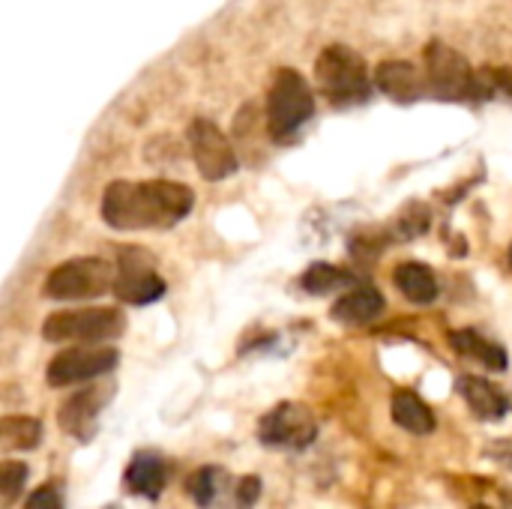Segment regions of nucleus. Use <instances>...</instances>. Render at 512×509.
Returning a JSON list of instances; mask_svg holds the SVG:
<instances>
[{
	"instance_id": "1",
	"label": "nucleus",
	"mask_w": 512,
	"mask_h": 509,
	"mask_svg": "<svg viewBox=\"0 0 512 509\" xmlns=\"http://www.w3.org/2000/svg\"><path fill=\"white\" fill-rule=\"evenodd\" d=\"M195 192L174 180H114L102 195V219L114 231H156L171 228L189 216Z\"/></svg>"
},
{
	"instance_id": "2",
	"label": "nucleus",
	"mask_w": 512,
	"mask_h": 509,
	"mask_svg": "<svg viewBox=\"0 0 512 509\" xmlns=\"http://www.w3.org/2000/svg\"><path fill=\"white\" fill-rule=\"evenodd\" d=\"M315 78L333 105H351L369 99V69L366 60L348 45H330L315 63Z\"/></svg>"
},
{
	"instance_id": "3",
	"label": "nucleus",
	"mask_w": 512,
	"mask_h": 509,
	"mask_svg": "<svg viewBox=\"0 0 512 509\" xmlns=\"http://www.w3.org/2000/svg\"><path fill=\"white\" fill-rule=\"evenodd\" d=\"M315 114V96L309 81L297 69H279L267 93V129L276 141L294 135Z\"/></svg>"
},
{
	"instance_id": "4",
	"label": "nucleus",
	"mask_w": 512,
	"mask_h": 509,
	"mask_svg": "<svg viewBox=\"0 0 512 509\" xmlns=\"http://www.w3.org/2000/svg\"><path fill=\"white\" fill-rule=\"evenodd\" d=\"M426 81L429 93L444 102H474L483 96V84L471 63L444 42L426 45Z\"/></svg>"
},
{
	"instance_id": "5",
	"label": "nucleus",
	"mask_w": 512,
	"mask_h": 509,
	"mask_svg": "<svg viewBox=\"0 0 512 509\" xmlns=\"http://www.w3.org/2000/svg\"><path fill=\"white\" fill-rule=\"evenodd\" d=\"M126 330V318L120 309H66L54 312L42 324V336L48 342H75V345H99L117 339Z\"/></svg>"
},
{
	"instance_id": "6",
	"label": "nucleus",
	"mask_w": 512,
	"mask_h": 509,
	"mask_svg": "<svg viewBox=\"0 0 512 509\" xmlns=\"http://www.w3.org/2000/svg\"><path fill=\"white\" fill-rule=\"evenodd\" d=\"M114 267L102 258H72L57 264L45 279V297L69 303V300H93L114 291Z\"/></svg>"
},
{
	"instance_id": "7",
	"label": "nucleus",
	"mask_w": 512,
	"mask_h": 509,
	"mask_svg": "<svg viewBox=\"0 0 512 509\" xmlns=\"http://www.w3.org/2000/svg\"><path fill=\"white\" fill-rule=\"evenodd\" d=\"M315 438L318 420L300 402H282L258 423V441L276 450H306Z\"/></svg>"
},
{
	"instance_id": "8",
	"label": "nucleus",
	"mask_w": 512,
	"mask_h": 509,
	"mask_svg": "<svg viewBox=\"0 0 512 509\" xmlns=\"http://www.w3.org/2000/svg\"><path fill=\"white\" fill-rule=\"evenodd\" d=\"M120 363V354L114 348L105 345H75L60 351L51 363H48V384L51 387H72V384H84V381H96L108 372H114Z\"/></svg>"
},
{
	"instance_id": "9",
	"label": "nucleus",
	"mask_w": 512,
	"mask_h": 509,
	"mask_svg": "<svg viewBox=\"0 0 512 509\" xmlns=\"http://www.w3.org/2000/svg\"><path fill=\"white\" fill-rule=\"evenodd\" d=\"M165 294V282L153 267V258L141 249H123L117 258V279H114V297L129 306H147L156 303Z\"/></svg>"
},
{
	"instance_id": "10",
	"label": "nucleus",
	"mask_w": 512,
	"mask_h": 509,
	"mask_svg": "<svg viewBox=\"0 0 512 509\" xmlns=\"http://www.w3.org/2000/svg\"><path fill=\"white\" fill-rule=\"evenodd\" d=\"M189 153L201 171V177L207 180H225L237 171V153L231 147V141L225 138V132L213 123V120H192L189 123Z\"/></svg>"
},
{
	"instance_id": "11",
	"label": "nucleus",
	"mask_w": 512,
	"mask_h": 509,
	"mask_svg": "<svg viewBox=\"0 0 512 509\" xmlns=\"http://www.w3.org/2000/svg\"><path fill=\"white\" fill-rule=\"evenodd\" d=\"M111 393H114V384H99V387H87V390L72 393L57 411L60 429L78 441H90L96 432V417L108 405Z\"/></svg>"
},
{
	"instance_id": "12",
	"label": "nucleus",
	"mask_w": 512,
	"mask_h": 509,
	"mask_svg": "<svg viewBox=\"0 0 512 509\" xmlns=\"http://www.w3.org/2000/svg\"><path fill=\"white\" fill-rule=\"evenodd\" d=\"M375 84L393 102H417L429 93L426 75H420V69L405 60H384L375 72Z\"/></svg>"
},
{
	"instance_id": "13",
	"label": "nucleus",
	"mask_w": 512,
	"mask_h": 509,
	"mask_svg": "<svg viewBox=\"0 0 512 509\" xmlns=\"http://www.w3.org/2000/svg\"><path fill=\"white\" fill-rule=\"evenodd\" d=\"M456 390L462 393L468 408L486 423H498L510 414V396L480 375H462L456 381Z\"/></svg>"
},
{
	"instance_id": "14",
	"label": "nucleus",
	"mask_w": 512,
	"mask_h": 509,
	"mask_svg": "<svg viewBox=\"0 0 512 509\" xmlns=\"http://www.w3.org/2000/svg\"><path fill=\"white\" fill-rule=\"evenodd\" d=\"M123 483L132 495L159 501V495L165 492V483H168V462L159 453H135L132 462L126 465Z\"/></svg>"
},
{
	"instance_id": "15",
	"label": "nucleus",
	"mask_w": 512,
	"mask_h": 509,
	"mask_svg": "<svg viewBox=\"0 0 512 509\" xmlns=\"http://www.w3.org/2000/svg\"><path fill=\"white\" fill-rule=\"evenodd\" d=\"M384 297L375 291V288H369V285H357V288H351L348 294H342L336 303H333V309H330V315L339 321V324H348V327H363V324H372V321H378L381 315H384Z\"/></svg>"
},
{
	"instance_id": "16",
	"label": "nucleus",
	"mask_w": 512,
	"mask_h": 509,
	"mask_svg": "<svg viewBox=\"0 0 512 509\" xmlns=\"http://www.w3.org/2000/svg\"><path fill=\"white\" fill-rule=\"evenodd\" d=\"M393 285L402 291V297H408L417 306H429L438 300V276L432 273V267H426L420 261L399 264L393 273Z\"/></svg>"
},
{
	"instance_id": "17",
	"label": "nucleus",
	"mask_w": 512,
	"mask_h": 509,
	"mask_svg": "<svg viewBox=\"0 0 512 509\" xmlns=\"http://www.w3.org/2000/svg\"><path fill=\"white\" fill-rule=\"evenodd\" d=\"M390 411H393V423H396L399 429L411 432V435H432L435 426H438L432 408H429L417 393H411V390H399V393L393 396Z\"/></svg>"
},
{
	"instance_id": "18",
	"label": "nucleus",
	"mask_w": 512,
	"mask_h": 509,
	"mask_svg": "<svg viewBox=\"0 0 512 509\" xmlns=\"http://www.w3.org/2000/svg\"><path fill=\"white\" fill-rule=\"evenodd\" d=\"M450 342H453V348L459 354H465L471 360H480L492 372H504L507 369V351L501 345L489 342L486 336H480L477 330H456L450 336Z\"/></svg>"
},
{
	"instance_id": "19",
	"label": "nucleus",
	"mask_w": 512,
	"mask_h": 509,
	"mask_svg": "<svg viewBox=\"0 0 512 509\" xmlns=\"http://www.w3.org/2000/svg\"><path fill=\"white\" fill-rule=\"evenodd\" d=\"M300 285H303V291L321 297V294H333V291H342V288L357 285V276H354L351 270H345V267L318 261V264H312V267L300 276Z\"/></svg>"
},
{
	"instance_id": "20",
	"label": "nucleus",
	"mask_w": 512,
	"mask_h": 509,
	"mask_svg": "<svg viewBox=\"0 0 512 509\" xmlns=\"http://www.w3.org/2000/svg\"><path fill=\"white\" fill-rule=\"evenodd\" d=\"M228 474L222 468H198L189 483H186V492L189 498L198 504V507H219L225 492H228Z\"/></svg>"
},
{
	"instance_id": "21",
	"label": "nucleus",
	"mask_w": 512,
	"mask_h": 509,
	"mask_svg": "<svg viewBox=\"0 0 512 509\" xmlns=\"http://www.w3.org/2000/svg\"><path fill=\"white\" fill-rule=\"evenodd\" d=\"M42 438V426L33 417H6L0 423L3 450H33Z\"/></svg>"
},
{
	"instance_id": "22",
	"label": "nucleus",
	"mask_w": 512,
	"mask_h": 509,
	"mask_svg": "<svg viewBox=\"0 0 512 509\" xmlns=\"http://www.w3.org/2000/svg\"><path fill=\"white\" fill-rule=\"evenodd\" d=\"M30 468L24 462H3L0 465V495H3V507H12L27 486Z\"/></svg>"
},
{
	"instance_id": "23",
	"label": "nucleus",
	"mask_w": 512,
	"mask_h": 509,
	"mask_svg": "<svg viewBox=\"0 0 512 509\" xmlns=\"http://www.w3.org/2000/svg\"><path fill=\"white\" fill-rule=\"evenodd\" d=\"M261 498V480L258 477H243L237 486H234V504L231 509H252Z\"/></svg>"
},
{
	"instance_id": "24",
	"label": "nucleus",
	"mask_w": 512,
	"mask_h": 509,
	"mask_svg": "<svg viewBox=\"0 0 512 509\" xmlns=\"http://www.w3.org/2000/svg\"><path fill=\"white\" fill-rule=\"evenodd\" d=\"M24 509H63V498H60V489L57 486H39L27 501Z\"/></svg>"
},
{
	"instance_id": "25",
	"label": "nucleus",
	"mask_w": 512,
	"mask_h": 509,
	"mask_svg": "<svg viewBox=\"0 0 512 509\" xmlns=\"http://www.w3.org/2000/svg\"><path fill=\"white\" fill-rule=\"evenodd\" d=\"M510 264H512V246H510Z\"/></svg>"
},
{
	"instance_id": "26",
	"label": "nucleus",
	"mask_w": 512,
	"mask_h": 509,
	"mask_svg": "<svg viewBox=\"0 0 512 509\" xmlns=\"http://www.w3.org/2000/svg\"><path fill=\"white\" fill-rule=\"evenodd\" d=\"M474 509H492V507H474Z\"/></svg>"
}]
</instances>
